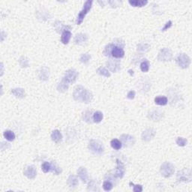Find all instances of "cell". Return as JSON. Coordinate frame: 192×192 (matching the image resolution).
Listing matches in <instances>:
<instances>
[{"instance_id":"cell-20","label":"cell","mask_w":192,"mask_h":192,"mask_svg":"<svg viewBox=\"0 0 192 192\" xmlns=\"http://www.w3.org/2000/svg\"><path fill=\"white\" fill-rule=\"evenodd\" d=\"M129 3L133 7H144L148 4V1L146 0H129Z\"/></svg>"},{"instance_id":"cell-22","label":"cell","mask_w":192,"mask_h":192,"mask_svg":"<svg viewBox=\"0 0 192 192\" xmlns=\"http://www.w3.org/2000/svg\"><path fill=\"white\" fill-rule=\"evenodd\" d=\"M62 135L59 130H54L51 134V139L53 142L59 143L62 141Z\"/></svg>"},{"instance_id":"cell-11","label":"cell","mask_w":192,"mask_h":192,"mask_svg":"<svg viewBox=\"0 0 192 192\" xmlns=\"http://www.w3.org/2000/svg\"><path fill=\"white\" fill-rule=\"evenodd\" d=\"M122 144L125 147H130L135 144V138L133 136L129 135H122L120 137Z\"/></svg>"},{"instance_id":"cell-21","label":"cell","mask_w":192,"mask_h":192,"mask_svg":"<svg viewBox=\"0 0 192 192\" xmlns=\"http://www.w3.org/2000/svg\"><path fill=\"white\" fill-rule=\"evenodd\" d=\"M12 95H14L16 98H23L25 96V90L22 88H15V89H11V91Z\"/></svg>"},{"instance_id":"cell-17","label":"cell","mask_w":192,"mask_h":192,"mask_svg":"<svg viewBox=\"0 0 192 192\" xmlns=\"http://www.w3.org/2000/svg\"><path fill=\"white\" fill-rule=\"evenodd\" d=\"M87 40V35L83 34V33H79V34L76 35V36L74 37V42L76 45H83V44L86 43Z\"/></svg>"},{"instance_id":"cell-29","label":"cell","mask_w":192,"mask_h":192,"mask_svg":"<svg viewBox=\"0 0 192 192\" xmlns=\"http://www.w3.org/2000/svg\"><path fill=\"white\" fill-rule=\"evenodd\" d=\"M110 145L111 146H112L113 149H116V150H119V149H120L122 148V146L121 141H119L118 139L112 140L110 142Z\"/></svg>"},{"instance_id":"cell-37","label":"cell","mask_w":192,"mask_h":192,"mask_svg":"<svg viewBox=\"0 0 192 192\" xmlns=\"http://www.w3.org/2000/svg\"><path fill=\"white\" fill-rule=\"evenodd\" d=\"M50 171L53 172L54 174L59 175V173L62 172V170H61V168H59V167H58L56 164H54V163H51V170H50Z\"/></svg>"},{"instance_id":"cell-19","label":"cell","mask_w":192,"mask_h":192,"mask_svg":"<svg viewBox=\"0 0 192 192\" xmlns=\"http://www.w3.org/2000/svg\"><path fill=\"white\" fill-rule=\"evenodd\" d=\"M71 38V33L68 30H64L61 36V41L64 45H68Z\"/></svg>"},{"instance_id":"cell-36","label":"cell","mask_w":192,"mask_h":192,"mask_svg":"<svg viewBox=\"0 0 192 192\" xmlns=\"http://www.w3.org/2000/svg\"><path fill=\"white\" fill-rule=\"evenodd\" d=\"M92 112L91 111H86V112L83 113V120L85 122L88 123H91L92 122Z\"/></svg>"},{"instance_id":"cell-10","label":"cell","mask_w":192,"mask_h":192,"mask_svg":"<svg viewBox=\"0 0 192 192\" xmlns=\"http://www.w3.org/2000/svg\"><path fill=\"white\" fill-rule=\"evenodd\" d=\"M24 176H26L28 179H33L36 177L37 175V170H36V167L34 165L27 166L23 170Z\"/></svg>"},{"instance_id":"cell-39","label":"cell","mask_w":192,"mask_h":192,"mask_svg":"<svg viewBox=\"0 0 192 192\" xmlns=\"http://www.w3.org/2000/svg\"><path fill=\"white\" fill-rule=\"evenodd\" d=\"M129 185L134 186L133 191L135 192H141L143 191V186L141 185H135L133 182H130Z\"/></svg>"},{"instance_id":"cell-38","label":"cell","mask_w":192,"mask_h":192,"mask_svg":"<svg viewBox=\"0 0 192 192\" xmlns=\"http://www.w3.org/2000/svg\"><path fill=\"white\" fill-rule=\"evenodd\" d=\"M176 143L179 146H185L188 144V141L184 138H178Z\"/></svg>"},{"instance_id":"cell-3","label":"cell","mask_w":192,"mask_h":192,"mask_svg":"<svg viewBox=\"0 0 192 192\" xmlns=\"http://www.w3.org/2000/svg\"><path fill=\"white\" fill-rule=\"evenodd\" d=\"M92 3H93V2H92V0H88V1H86V2L84 3L83 9L80 11L79 14L77 15V20H76V23H77V25H80V24L83 23L86 15L89 13V11L91 10V8H92Z\"/></svg>"},{"instance_id":"cell-5","label":"cell","mask_w":192,"mask_h":192,"mask_svg":"<svg viewBox=\"0 0 192 192\" xmlns=\"http://www.w3.org/2000/svg\"><path fill=\"white\" fill-rule=\"evenodd\" d=\"M160 172H161V176H164V178L170 177L174 173L175 167L173 164L166 161V162H164L161 164Z\"/></svg>"},{"instance_id":"cell-25","label":"cell","mask_w":192,"mask_h":192,"mask_svg":"<svg viewBox=\"0 0 192 192\" xmlns=\"http://www.w3.org/2000/svg\"><path fill=\"white\" fill-rule=\"evenodd\" d=\"M68 86L69 85L67 83H65L64 80H62V81L58 84L57 86V90L59 91V92H65L68 90Z\"/></svg>"},{"instance_id":"cell-35","label":"cell","mask_w":192,"mask_h":192,"mask_svg":"<svg viewBox=\"0 0 192 192\" xmlns=\"http://www.w3.org/2000/svg\"><path fill=\"white\" fill-rule=\"evenodd\" d=\"M113 187V185L112 182H110V181L109 180H106L103 183V188L104 191H110L112 190Z\"/></svg>"},{"instance_id":"cell-26","label":"cell","mask_w":192,"mask_h":192,"mask_svg":"<svg viewBox=\"0 0 192 192\" xmlns=\"http://www.w3.org/2000/svg\"><path fill=\"white\" fill-rule=\"evenodd\" d=\"M3 136H4V138L8 141H14L15 139L14 133L12 131L10 130L5 131V132H4V134H3Z\"/></svg>"},{"instance_id":"cell-9","label":"cell","mask_w":192,"mask_h":192,"mask_svg":"<svg viewBox=\"0 0 192 192\" xmlns=\"http://www.w3.org/2000/svg\"><path fill=\"white\" fill-rule=\"evenodd\" d=\"M173 58V53L168 48H163L158 55V60L160 62H169Z\"/></svg>"},{"instance_id":"cell-7","label":"cell","mask_w":192,"mask_h":192,"mask_svg":"<svg viewBox=\"0 0 192 192\" xmlns=\"http://www.w3.org/2000/svg\"><path fill=\"white\" fill-rule=\"evenodd\" d=\"M176 62L180 68L185 69V68H188L190 66L191 59L185 53H180L176 58Z\"/></svg>"},{"instance_id":"cell-41","label":"cell","mask_w":192,"mask_h":192,"mask_svg":"<svg viewBox=\"0 0 192 192\" xmlns=\"http://www.w3.org/2000/svg\"><path fill=\"white\" fill-rule=\"evenodd\" d=\"M127 98L129 99H131V100H132V99H134L135 98V91H130V92H129V93H128L127 95Z\"/></svg>"},{"instance_id":"cell-32","label":"cell","mask_w":192,"mask_h":192,"mask_svg":"<svg viewBox=\"0 0 192 192\" xmlns=\"http://www.w3.org/2000/svg\"><path fill=\"white\" fill-rule=\"evenodd\" d=\"M149 66H150V64L149 62L147 60L143 61L141 63V69L143 72H147L149 70Z\"/></svg>"},{"instance_id":"cell-40","label":"cell","mask_w":192,"mask_h":192,"mask_svg":"<svg viewBox=\"0 0 192 192\" xmlns=\"http://www.w3.org/2000/svg\"><path fill=\"white\" fill-rule=\"evenodd\" d=\"M172 26V21H168V22L167 23L165 24V26H164V28L161 29V31L164 32V31H167V30H168V29H170V27Z\"/></svg>"},{"instance_id":"cell-24","label":"cell","mask_w":192,"mask_h":192,"mask_svg":"<svg viewBox=\"0 0 192 192\" xmlns=\"http://www.w3.org/2000/svg\"><path fill=\"white\" fill-rule=\"evenodd\" d=\"M167 98L165 96H158L155 98V103L158 105H161V106H164L167 104Z\"/></svg>"},{"instance_id":"cell-14","label":"cell","mask_w":192,"mask_h":192,"mask_svg":"<svg viewBox=\"0 0 192 192\" xmlns=\"http://www.w3.org/2000/svg\"><path fill=\"white\" fill-rule=\"evenodd\" d=\"M162 117L163 112L161 110H158L151 111V112H149V114H148V118H149V119L152 120V121H159Z\"/></svg>"},{"instance_id":"cell-8","label":"cell","mask_w":192,"mask_h":192,"mask_svg":"<svg viewBox=\"0 0 192 192\" xmlns=\"http://www.w3.org/2000/svg\"><path fill=\"white\" fill-rule=\"evenodd\" d=\"M77 77H78V72L74 69H70L65 72L62 80L69 85L70 83H74L77 80Z\"/></svg>"},{"instance_id":"cell-30","label":"cell","mask_w":192,"mask_h":192,"mask_svg":"<svg viewBox=\"0 0 192 192\" xmlns=\"http://www.w3.org/2000/svg\"><path fill=\"white\" fill-rule=\"evenodd\" d=\"M149 49H150V45L148 44H140L138 46V51L141 53H146L149 51Z\"/></svg>"},{"instance_id":"cell-15","label":"cell","mask_w":192,"mask_h":192,"mask_svg":"<svg viewBox=\"0 0 192 192\" xmlns=\"http://www.w3.org/2000/svg\"><path fill=\"white\" fill-rule=\"evenodd\" d=\"M77 174L83 182L87 183L89 182V175H88V172L85 167H80L77 170Z\"/></svg>"},{"instance_id":"cell-27","label":"cell","mask_w":192,"mask_h":192,"mask_svg":"<svg viewBox=\"0 0 192 192\" xmlns=\"http://www.w3.org/2000/svg\"><path fill=\"white\" fill-rule=\"evenodd\" d=\"M97 73L100 75L104 76L105 77H110V71L104 67H100L97 69Z\"/></svg>"},{"instance_id":"cell-4","label":"cell","mask_w":192,"mask_h":192,"mask_svg":"<svg viewBox=\"0 0 192 192\" xmlns=\"http://www.w3.org/2000/svg\"><path fill=\"white\" fill-rule=\"evenodd\" d=\"M88 148H89V150L95 155H102L104 151V147L103 144L100 141H95V140L90 141Z\"/></svg>"},{"instance_id":"cell-31","label":"cell","mask_w":192,"mask_h":192,"mask_svg":"<svg viewBox=\"0 0 192 192\" xmlns=\"http://www.w3.org/2000/svg\"><path fill=\"white\" fill-rule=\"evenodd\" d=\"M19 63L22 68H27L29 67V59L25 56H21L19 59Z\"/></svg>"},{"instance_id":"cell-16","label":"cell","mask_w":192,"mask_h":192,"mask_svg":"<svg viewBox=\"0 0 192 192\" xmlns=\"http://www.w3.org/2000/svg\"><path fill=\"white\" fill-rule=\"evenodd\" d=\"M107 68L110 70L112 72H117L120 70V63L117 61H113V60H109L108 62H107Z\"/></svg>"},{"instance_id":"cell-28","label":"cell","mask_w":192,"mask_h":192,"mask_svg":"<svg viewBox=\"0 0 192 192\" xmlns=\"http://www.w3.org/2000/svg\"><path fill=\"white\" fill-rule=\"evenodd\" d=\"M104 115L101 111H96L93 114V122L95 123H100L103 119Z\"/></svg>"},{"instance_id":"cell-34","label":"cell","mask_w":192,"mask_h":192,"mask_svg":"<svg viewBox=\"0 0 192 192\" xmlns=\"http://www.w3.org/2000/svg\"><path fill=\"white\" fill-rule=\"evenodd\" d=\"M91 59V56L89 53H83L80 58V61L83 64H87Z\"/></svg>"},{"instance_id":"cell-23","label":"cell","mask_w":192,"mask_h":192,"mask_svg":"<svg viewBox=\"0 0 192 192\" xmlns=\"http://www.w3.org/2000/svg\"><path fill=\"white\" fill-rule=\"evenodd\" d=\"M68 185L71 188H75L78 185V179L74 175H70L68 179Z\"/></svg>"},{"instance_id":"cell-33","label":"cell","mask_w":192,"mask_h":192,"mask_svg":"<svg viewBox=\"0 0 192 192\" xmlns=\"http://www.w3.org/2000/svg\"><path fill=\"white\" fill-rule=\"evenodd\" d=\"M42 169L43 170L44 173H47L51 170V163L48 162V161H45L42 165Z\"/></svg>"},{"instance_id":"cell-6","label":"cell","mask_w":192,"mask_h":192,"mask_svg":"<svg viewBox=\"0 0 192 192\" xmlns=\"http://www.w3.org/2000/svg\"><path fill=\"white\" fill-rule=\"evenodd\" d=\"M192 179L191 171L190 169H183L177 173L176 179L178 182H190Z\"/></svg>"},{"instance_id":"cell-42","label":"cell","mask_w":192,"mask_h":192,"mask_svg":"<svg viewBox=\"0 0 192 192\" xmlns=\"http://www.w3.org/2000/svg\"><path fill=\"white\" fill-rule=\"evenodd\" d=\"M129 73H130V74L131 75H133L134 74V71H133V70H129Z\"/></svg>"},{"instance_id":"cell-1","label":"cell","mask_w":192,"mask_h":192,"mask_svg":"<svg viewBox=\"0 0 192 192\" xmlns=\"http://www.w3.org/2000/svg\"><path fill=\"white\" fill-rule=\"evenodd\" d=\"M73 98L76 101L89 104L93 99V95L88 89L82 86H77L73 92Z\"/></svg>"},{"instance_id":"cell-2","label":"cell","mask_w":192,"mask_h":192,"mask_svg":"<svg viewBox=\"0 0 192 192\" xmlns=\"http://www.w3.org/2000/svg\"><path fill=\"white\" fill-rule=\"evenodd\" d=\"M104 54L106 56H112L113 57L116 58V59H121V58L124 57L125 51L120 47L113 45V44H110L105 47Z\"/></svg>"},{"instance_id":"cell-12","label":"cell","mask_w":192,"mask_h":192,"mask_svg":"<svg viewBox=\"0 0 192 192\" xmlns=\"http://www.w3.org/2000/svg\"><path fill=\"white\" fill-rule=\"evenodd\" d=\"M155 135H156V132H155V129L150 128V129H147L143 132L142 135H141V138H142L143 141L148 142V141H150L151 140L155 138Z\"/></svg>"},{"instance_id":"cell-13","label":"cell","mask_w":192,"mask_h":192,"mask_svg":"<svg viewBox=\"0 0 192 192\" xmlns=\"http://www.w3.org/2000/svg\"><path fill=\"white\" fill-rule=\"evenodd\" d=\"M116 164H117V167L116 169V171H115V176L116 177L122 178L124 176L125 173V165L123 164V163L120 161L119 159H116Z\"/></svg>"},{"instance_id":"cell-18","label":"cell","mask_w":192,"mask_h":192,"mask_svg":"<svg viewBox=\"0 0 192 192\" xmlns=\"http://www.w3.org/2000/svg\"><path fill=\"white\" fill-rule=\"evenodd\" d=\"M49 76H50V70L47 67H42L41 68L40 71H39V79L41 80H43V81H46L48 80Z\"/></svg>"}]
</instances>
